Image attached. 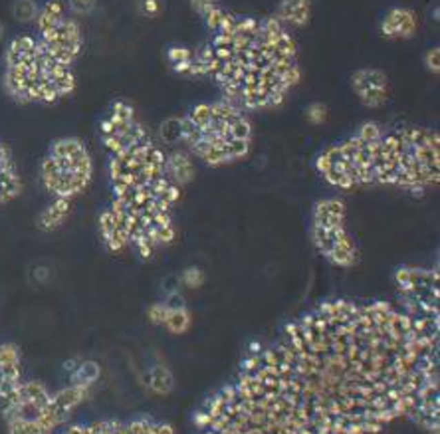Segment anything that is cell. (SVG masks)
<instances>
[{"mask_svg":"<svg viewBox=\"0 0 440 434\" xmlns=\"http://www.w3.org/2000/svg\"><path fill=\"white\" fill-rule=\"evenodd\" d=\"M440 329L391 302L330 300L252 347L194 415L197 434H439Z\"/></svg>","mask_w":440,"mask_h":434,"instance_id":"1","label":"cell"},{"mask_svg":"<svg viewBox=\"0 0 440 434\" xmlns=\"http://www.w3.org/2000/svg\"><path fill=\"white\" fill-rule=\"evenodd\" d=\"M315 169L326 183L343 191L383 185L421 194L426 189L439 187V133L403 125L383 131L377 139L353 135L321 151Z\"/></svg>","mask_w":440,"mask_h":434,"instance_id":"2","label":"cell"},{"mask_svg":"<svg viewBox=\"0 0 440 434\" xmlns=\"http://www.w3.org/2000/svg\"><path fill=\"white\" fill-rule=\"evenodd\" d=\"M99 377L95 363H81L72 383L52 391L38 379H24L14 393L0 404L6 434H56L70 424V418L92 393Z\"/></svg>","mask_w":440,"mask_h":434,"instance_id":"3","label":"cell"},{"mask_svg":"<svg viewBox=\"0 0 440 434\" xmlns=\"http://www.w3.org/2000/svg\"><path fill=\"white\" fill-rule=\"evenodd\" d=\"M181 141L206 165L222 167L248 155L252 125L228 101L201 103L181 119Z\"/></svg>","mask_w":440,"mask_h":434,"instance_id":"4","label":"cell"},{"mask_svg":"<svg viewBox=\"0 0 440 434\" xmlns=\"http://www.w3.org/2000/svg\"><path fill=\"white\" fill-rule=\"evenodd\" d=\"M42 185L54 198H68L81 194L94 177V161L88 147L76 137L58 139L40 167Z\"/></svg>","mask_w":440,"mask_h":434,"instance_id":"5","label":"cell"},{"mask_svg":"<svg viewBox=\"0 0 440 434\" xmlns=\"http://www.w3.org/2000/svg\"><path fill=\"white\" fill-rule=\"evenodd\" d=\"M312 242L333 266L349 268L357 262V246L346 230V205L339 198L315 203L312 212Z\"/></svg>","mask_w":440,"mask_h":434,"instance_id":"6","label":"cell"},{"mask_svg":"<svg viewBox=\"0 0 440 434\" xmlns=\"http://www.w3.org/2000/svg\"><path fill=\"white\" fill-rule=\"evenodd\" d=\"M56 434H177L169 422L151 417L99 418L92 422L68 424Z\"/></svg>","mask_w":440,"mask_h":434,"instance_id":"7","label":"cell"},{"mask_svg":"<svg viewBox=\"0 0 440 434\" xmlns=\"http://www.w3.org/2000/svg\"><path fill=\"white\" fill-rule=\"evenodd\" d=\"M351 83H353V90H355L357 97L367 107H381L389 99L387 76L381 70H375V68L357 70L351 76Z\"/></svg>","mask_w":440,"mask_h":434,"instance_id":"8","label":"cell"},{"mask_svg":"<svg viewBox=\"0 0 440 434\" xmlns=\"http://www.w3.org/2000/svg\"><path fill=\"white\" fill-rule=\"evenodd\" d=\"M26 379L22 353L14 343H0V404Z\"/></svg>","mask_w":440,"mask_h":434,"instance_id":"9","label":"cell"},{"mask_svg":"<svg viewBox=\"0 0 440 434\" xmlns=\"http://www.w3.org/2000/svg\"><path fill=\"white\" fill-rule=\"evenodd\" d=\"M22 191V180L16 171L10 151L0 143V205L16 198Z\"/></svg>","mask_w":440,"mask_h":434,"instance_id":"10","label":"cell"},{"mask_svg":"<svg viewBox=\"0 0 440 434\" xmlns=\"http://www.w3.org/2000/svg\"><path fill=\"white\" fill-rule=\"evenodd\" d=\"M381 32L387 38H410L417 32V17L409 8H393L381 22Z\"/></svg>","mask_w":440,"mask_h":434,"instance_id":"11","label":"cell"},{"mask_svg":"<svg viewBox=\"0 0 440 434\" xmlns=\"http://www.w3.org/2000/svg\"><path fill=\"white\" fill-rule=\"evenodd\" d=\"M165 173L167 177L171 178V183L177 185L179 189L183 185H187L194 177V165H192V159H190L189 153H181V151H174L171 155H167L165 159Z\"/></svg>","mask_w":440,"mask_h":434,"instance_id":"12","label":"cell"},{"mask_svg":"<svg viewBox=\"0 0 440 434\" xmlns=\"http://www.w3.org/2000/svg\"><path fill=\"white\" fill-rule=\"evenodd\" d=\"M72 212V200L68 198H54L46 209L40 212L38 216V228L44 230V232H52L56 228L66 223V218L70 216Z\"/></svg>","mask_w":440,"mask_h":434,"instance_id":"13","label":"cell"},{"mask_svg":"<svg viewBox=\"0 0 440 434\" xmlns=\"http://www.w3.org/2000/svg\"><path fill=\"white\" fill-rule=\"evenodd\" d=\"M276 18L286 24L306 26L312 18V0H282Z\"/></svg>","mask_w":440,"mask_h":434,"instance_id":"14","label":"cell"},{"mask_svg":"<svg viewBox=\"0 0 440 434\" xmlns=\"http://www.w3.org/2000/svg\"><path fill=\"white\" fill-rule=\"evenodd\" d=\"M38 28L46 34L54 30L63 20V0H48L46 6L38 12Z\"/></svg>","mask_w":440,"mask_h":434,"instance_id":"15","label":"cell"},{"mask_svg":"<svg viewBox=\"0 0 440 434\" xmlns=\"http://www.w3.org/2000/svg\"><path fill=\"white\" fill-rule=\"evenodd\" d=\"M147 385H149V389H151L155 395H169L174 386L173 373L167 369V367H163V365H155V367L149 369Z\"/></svg>","mask_w":440,"mask_h":434,"instance_id":"16","label":"cell"},{"mask_svg":"<svg viewBox=\"0 0 440 434\" xmlns=\"http://www.w3.org/2000/svg\"><path fill=\"white\" fill-rule=\"evenodd\" d=\"M163 327H167L171 333H185L190 327L189 309L183 306H171V313Z\"/></svg>","mask_w":440,"mask_h":434,"instance_id":"17","label":"cell"},{"mask_svg":"<svg viewBox=\"0 0 440 434\" xmlns=\"http://www.w3.org/2000/svg\"><path fill=\"white\" fill-rule=\"evenodd\" d=\"M192 54H194V50L185 48V46H173V48L169 50V60H171L173 70L177 74H187V76H190Z\"/></svg>","mask_w":440,"mask_h":434,"instance_id":"18","label":"cell"},{"mask_svg":"<svg viewBox=\"0 0 440 434\" xmlns=\"http://www.w3.org/2000/svg\"><path fill=\"white\" fill-rule=\"evenodd\" d=\"M12 12H14L16 20L20 22H30L34 18L38 17V6L34 0H16L14 6H12Z\"/></svg>","mask_w":440,"mask_h":434,"instance_id":"19","label":"cell"},{"mask_svg":"<svg viewBox=\"0 0 440 434\" xmlns=\"http://www.w3.org/2000/svg\"><path fill=\"white\" fill-rule=\"evenodd\" d=\"M161 139L167 141V143H174V141H181V119H169L163 123L161 127Z\"/></svg>","mask_w":440,"mask_h":434,"instance_id":"20","label":"cell"},{"mask_svg":"<svg viewBox=\"0 0 440 434\" xmlns=\"http://www.w3.org/2000/svg\"><path fill=\"white\" fill-rule=\"evenodd\" d=\"M169 313H171V304H155V306H151L149 309V320L153 325H165L167 322V318H169Z\"/></svg>","mask_w":440,"mask_h":434,"instance_id":"21","label":"cell"},{"mask_svg":"<svg viewBox=\"0 0 440 434\" xmlns=\"http://www.w3.org/2000/svg\"><path fill=\"white\" fill-rule=\"evenodd\" d=\"M425 65L430 74H439L440 72V48H432L426 52Z\"/></svg>","mask_w":440,"mask_h":434,"instance_id":"22","label":"cell"},{"mask_svg":"<svg viewBox=\"0 0 440 434\" xmlns=\"http://www.w3.org/2000/svg\"><path fill=\"white\" fill-rule=\"evenodd\" d=\"M183 280H185V284L190 286V288H199L201 284H203V280H205V276L201 270H197V268H189L185 276H183Z\"/></svg>","mask_w":440,"mask_h":434,"instance_id":"23","label":"cell"},{"mask_svg":"<svg viewBox=\"0 0 440 434\" xmlns=\"http://www.w3.org/2000/svg\"><path fill=\"white\" fill-rule=\"evenodd\" d=\"M95 6V0H70V8L74 12H79V14H86V12H92Z\"/></svg>","mask_w":440,"mask_h":434,"instance_id":"24","label":"cell"},{"mask_svg":"<svg viewBox=\"0 0 440 434\" xmlns=\"http://www.w3.org/2000/svg\"><path fill=\"white\" fill-rule=\"evenodd\" d=\"M192 10H197L201 17H206L214 8V0H190Z\"/></svg>","mask_w":440,"mask_h":434,"instance_id":"25","label":"cell"},{"mask_svg":"<svg viewBox=\"0 0 440 434\" xmlns=\"http://www.w3.org/2000/svg\"><path fill=\"white\" fill-rule=\"evenodd\" d=\"M308 117L314 121V123H321L326 119V107L321 103H314L310 110H308Z\"/></svg>","mask_w":440,"mask_h":434,"instance_id":"26","label":"cell"},{"mask_svg":"<svg viewBox=\"0 0 440 434\" xmlns=\"http://www.w3.org/2000/svg\"><path fill=\"white\" fill-rule=\"evenodd\" d=\"M139 8H141V12L145 17H155L159 12V2L157 0H143Z\"/></svg>","mask_w":440,"mask_h":434,"instance_id":"27","label":"cell"},{"mask_svg":"<svg viewBox=\"0 0 440 434\" xmlns=\"http://www.w3.org/2000/svg\"><path fill=\"white\" fill-rule=\"evenodd\" d=\"M4 38V26H2V22H0V40Z\"/></svg>","mask_w":440,"mask_h":434,"instance_id":"28","label":"cell"}]
</instances>
